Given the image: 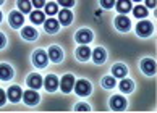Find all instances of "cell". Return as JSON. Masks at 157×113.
I'll return each mask as SVG.
<instances>
[{"instance_id": "obj_15", "label": "cell", "mask_w": 157, "mask_h": 113, "mask_svg": "<svg viewBox=\"0 0 157 113\" xmlns=\"http://www.w3.org/2000/svg\"><path fill=\"white\" fill-rule=\"evenodd\" d=\"M8 99L11 100V102H18V100L21 99V89L18 86H11L8 89Z\"/></svg>"}, {"instance_id": "obj_31", "label": "cell", "mask_w": 157, "mask_h": 113, "mask_svg": "<svg viewBox=\"0 0 157 113\" xmlns=\"http://www.w3.org/2000/svg\"><path fill=\"white\" fill-rule=\"evenodd\" d=\"M75 110H76V111H88L89 107L86 105V104H81V105H76V107H75Z\"/></svg>"}, {"instance_id": "obj_19", "label": "cell", "mask_w": 157, "mask_h": 113, "mask_svg": "<svg viewBox=\"0 0 157 113\" xmlns=\"http://www.w3.org/2000/svg\"><path fill=\"white\" fill-rule=\"evenodd\" d=\"M21 36H23V37H25L26 40H34V39L37 37V32H36V29L26 26V28L21 31Z\"/></svg>"}, {"instance_id": "obj_3", "label": "cell", "mask_w": 157, "mask_h": 113, "mask_svg": "<svg viewBox=\"0 0 157 113\" xmlns=\"http://www.w3.org/2000/svg\"><path fill=\"white\" fill-rule=\"evenodd\" d=\"M110 107H112V110H115V111H121V110H125V107H126V100L121 96H113L110 99Z\"/></svg>"}, {"instance_id": "obj_37", "label": "cell", "mask_w": 157, "mask_h": 113, "mask_svg": "<svg viewBox=\"0 0 157 113\" xmlns=\"http://www.w3.org/2000/svg\"><path fill=\"white\" fill-rule=\"evenodd\" d=\"M2 3H3V0H0V5H2Z\"/></svg>"}, {"instance_id": "obj_17", "label": "cell", "mask_w": 157, "mask_h": 113, "mask_svg": "<svg viewBox=\"0 0 157 113\" xmlns=\"http://www.w3.org/2000/svg\"><path fill=\"white\" fill-rule=\"evenodd\" d=\"M105 50L101 49V47H97V49L92 52V60H94L96 63H102V62H105Z\"/></svg>"}, {"instance_id": "obj_5", "label": "cell", "mask_w": 157, "mask_h": 113, "mask_svg": "<svg viewBox=\"0 0 157 113\" xmlns=\"http://www.w3.org/2000/svg\"><path fill=\"white\" fill-rule=\"evenodd\" d=\"M73 86H75V78H73V76H71V74H65V76H63L62 82H60L62 91L67 94V92H70V91L73 89Z\"/></svg>"}, {"instance_id": "obj_21", "label": "cell", "mask_w": 157, "mask_h": 113, "mask_svg": "<svg viewBox=\"0 0 157 113\" xmlns=\"http://www.w3.org/2000/svg\"><path fill=\"white\" fill-rule=\"evenodd\" d=\"M117 10L120 13H126V11L131 10V2L130 0H118L117 2Z\"/></svg>"}, {"instance_id": "obj_26", "label": "cell", "mask_w": 157, "mask_h": 113, "mask_svg": "<svg viewBox=\"0 0 157 113\" xmlns=\"http://www.w3.org/2000/svg\"><path fill=\"white\" fill-rule=\"evenodd\" d=\"M133 13H135L136 18H144V16L147 15V10H146V7H141V5H138V7L133 8Z\"/></svg>"}, {"instance_id": "obj_4", "label": "cell", "mask_w": 157, "mask_h": 113, "mask_svg": "<svg viewBox=\"0 0 157 113\" xmlns=\"http://www.w3.org/2000/svg\"><path fill=\"white\" fill-rule=\"evenodd\" d=\"M136 32L139 36H143V37H146L152 32V23L149 21H139V24L136 26Z\"/></svg>"}, {"instance_id": "obj_6", "label": "cell", "mask_w": 157, "mask_h": 113, "mask_svg": "<svg viewBox=\"0 0 157 113\" xmlns=\"http://www.w3.org/2000/svg\"><path fill=\"white\" fill-rule=\"evenodd\" d=\"M141 70H143L146 74L152 76V74L155 73V62L151 60V58H144V60L141 62Z\"/></svg>"}, {"instance_id": "obj_38", "label": "cell", "mask_w": 157, "mask_h": 113, "mask_svg": "<svg viewBox=\"0 0 157 113\" xmlns=\"http://www.w3.org/2000/svg\"><path fill=\"white\" fill-rule=\"evenodd\" d=\"M136 2H139V0H136Z\"/></svg>"}, {"instance_id": "obj_12", "label": "cell", "mask_w": 157, "mask_h": 113, "mask_svg": "<svg viewBox=\"0 0 157 113\" xmlns=\"http://www.w3.org/2000/svg\"><path fill=\"white\" fill-rule=\"evenodd\" d=\"M25 102L28 104V105H36L37 102H39V94L36 92V91H26L25 92Z\"/></svg>"}, {"instance_id": "obj_33", "label": "cell", "mask_w": 157, "mask_h": 113, "mask_svg": "<svg viewBox=\"0 0 157 113\" xmlns=\"http://www.w3.org/2000/svg\"><path fill=\"white\" fill-rule=\"evenodd\" d=\"M5 99H7L5 92H3V91H0V105H3V104H5Z\"/></svg>"}, {"instance_id": "obj_10", "label": "cell", "mask_w": 157, "mask_h": 113, "mask_svg": "<svg viewBox=\"0 0 157 113\" xmlns=\"http://www.w3.org/2000/svg\"><path fill=\"white\" fill-rule=\"evenodd\" d=\"M10 24L13 26V28H20L23 24V21H25V18H23L21 13H18V11H11V15H10Z\"/></svg>"}, {"instance_id": "obj_18", "label": "cell", "mask_w": 157, "mask_h": 113, "mask_svg": "<svg viewBox=\"0 0 157 113\" xmlns=\"http://www.w3.org/2000/svg\"><path fill=\"white\" fill-rule=\"evenodd\" d=\"M44 24H45V31H47V32H57V31H59V21L54 20V18L45 20Z\"/></svg>"}, {"instance_id": "obj_24", "label": "cell", "mask_w": 157, "mask_h": 113, "mask_svg": "<svg viewBox=\"0 0 157 113\" xmlns=\"http://www.w3.org/2000/svg\"><path fill=\"white\" fill-rule=\"evenodd\" d=\"M120 91L130 94V92L133 91V82H131L130 79H121V82H120Z\"/></svg>"}, {"instance_id": "obj_2", "label": "cell", "mask_w": 157, "mask_h": 113, "mask_svg": "<svg viewBox=\"0 0 157 113\" xmlns=\"http://www.w3.org/2000/svg\"><path fill=\"white\" fill-rule=\"evenodd\" d=\"M33 62H34V65H36L37 68L47 66V55H45V52L36 50V52H34V55H33Z\"/></svg>"}, {"instance_id": "obj_16", "label": "cell", "mask_w": 157, "mask_h": 113, "mask_svg": "<svg viewBox=\"0 0 157 113\" xmlns=\"http://www.w3.org/2000/svg\"><path fill=\"white\" fill-rule=\"evenodd\" d=\"M13 76V70L10 68V65H0V79L7 81Z\"/></svg>"}, {"instance_id": "obj_22", "label": "cell", "mask_w": 157, "mask_h": 113, "mask_svg": "<svg viewBox=\"0 0 157 113\" xmlns=\"http://www.w3.org/2000/svg\"><path fill=\"white\" fill-rule=\"evenodd\" d=\"M31 21L36 23V24H39V23H44L45 21V13H42L40 10H36L31 13Z\"/></svg>"}, {"instance_id": "obj_36", "label": "cell", "mask_w": 157, "mask_h": 113, "mask_svg": "<svg viewBox=\"0 0 157 113\" xmlns=\"http://www.w3.org/2000/svg\"><path fill=\"white\" fill-rule=\"evenodd\" d=\"M0 21H2V13H0Z\"/></svg>"}, {"instance_id": "obj_14", "label": "cell", "mask_w": 157, "mask_h": 113, "mask_svg": "<svg viewBox=\"0 0 157 113\" xmlns=\"http://www.w3.org/2000/svg\"><path fill=\"white\" fill-rule=\"evenodd\" d=\"M28 86H29L31 89H39L40 86H42V79H40V76L33 73L29 74V78H28Z\"/></svg>"}, {"instance_id": "obj_27", "label": "cell", "mask_w": 157, "mask_h": 113, "mask_svg": "<svg viewBox=\"0 0 157 113\" xmlns=\"http://www.w3.org/2000/svg\"><path fill=\"white\" fill-rule=\"evenodd\" d=\"M44 7H45V13H47V15L52 16V15L57 13V3H52L50 2V3H45Z\"/></svg>"}, {"instance_id": "obj_11", "label": "cell", "mask_w": 157, "mask_h": 113, "mask_svg": "<svg viewBox=\"0 0 157 113\" xmlns=\"http://www.w3.org/2000/svg\"><path fill=\"white\" fill-rule=\"evenodd\" d=\"M45 89H47L49 92H54L55 89H57V86H59V79H57V76H54V74H49L47 78H45Z\"/></svg>"}, {"instance_id": "obj_30", "label": "cell", "mask_w": 157, "mask_h": 113, "mask_svg": "<svg viewBox=\"0 0 157 113\" xmlns=\"http://www.w3.org/2000/svg\"><path fill=\"white\" fill-rule=\"evenodd\" d=\"M59 3L63 5L65 8H68V7H73L75 5V0H59Z\"/></svg>"}, {"instance_id": "obj_1", "label": "cell", "mask_w": 157, "mask_h": 113, "mask_svg": "<svg viewBox=\"0 0 157 113\" xmlns=\"http://www.w3.org/2000/svg\"><path fill=\"white\" fill-rule=\"evenodd\" d=\"M91 91H92V87H91V84L86 79H79L76 84H75V92L78 94V96H89L91 94Z\"/></svg>"}, {"instance_id": "obj_32", "label": "cell", "mask_w": 157, "mask_h": 113, "mask_svg": "<svg viewBox=\"0 0 157 113\" xmlns=\"http://www.w3.org/2000/svg\"><path fill=\"white\" fill-rule=\"evenodd\" d=\"M33 5L39 10L40 7H44V5H45V2H44V0H33Z\"/></svg>"}, {"instance_id": "obj_9", "label": "cell", "mask_w": 157, "mask_h": 113, "mask_svg": "<svg viewBox=\"0 0 157 113\" xmlns=\"http://www.w3.org/2000/svg\"><path fill=\"white\" fill-rule=\"evenodd\" d=\"M62 57H63V52L60 47H57V45H52L50 49H49V58L52 62H60L62 60Z\"/></svg>"}, {"instance_id": "obj_29", "label": "cell", "mask_w": 157, "mask_h": 113, "mask_svg": "<svg viewBox=\"0 0 157 113\" xmlns=\"http://www.w3.org/2000/svg\"><path fill=\"white\" fill-rule=\"evenodd\" d=\"M101 5L104 8H112L115 5V0H101Z\"/></svg>"}, {"instance_id": "obj_28", "label": "cell", "mask_w": 157, "mask_h": 113, "mask_svg": "<svg viewBox=\"0 0 157 113\" xmlns=\"http://www.w3.org/2000/svg\"><path fill=\"white\" fill-rule=\"evenodd\" d=\"M102 86L107 87V89L113 87V86H115V78H112V76H107V78H104V79H102Z\"/></svg>"}, {"instance_id": "obj_35", "label": "cell", "mask_w": 157, "mask_h": 113, "mask_svg": "<svg viewBox=\"0 0 157 113\" xmlns=\"http://www.w3.org/2000/svg\"><path fill=\"white\" fill-rule=\"evenodd\" d=\"M3 45H5V36L0 32V49H3Z\"/></svg>"}, {"instance_id": "obj_25", "label": "cell", "mask_w": 157, "mask_h": 113, "mask_svg": "<svg viewBox=\"0 0 157 113\" xmlns=\"http://www.w3.org/2000/svg\"><path fill=\"white\" fill-rule=\"evenodd\" d=\"M18 8L23 11V13H29L31 2H29V0H18Z\"/></svg>"}, {"instance_id": "obj_13", "label": "cell", "mask_w": 157, "mask_h": 113, "mask_svg": "<svg viewBox=\"0 0 157 113\" xmlns=\"http://www.w3.org/2000/svg\"><path fill=\"white\" fill-rule=\"evenodd\" d=\"M71 20H73V15H71V11L70 10H67V8H63L62 11H59V21L62 23V24H70L71 23Z\"/></svg>"}, {"instance_id": "obj_7", "label": "cell", "mask_w": 157, "mask_h": 113, "mask_svg": "<svg viewBox=\"0 0 157 113\" xmlns=\"http://www.w3.org/2000/svg\"><path fill=\"white\" fill-rule=\"evenodd\" d=\"M92 40V32L88 31V29H83V31H78L76 32V42L78 44H88Z\"/></svg>"}, {"instance_id": "obj_8", "label": "cell", "mask_w": 157, "mask_h": 113, "mask_svg": "<svg viewBox=\"0 0 157 113\" xmlns=\"http://www.w3.org/2000/svg\"><path fill=\"white\" fill-rule=\"evenodd\" d=\"M115 26H117V29L118 31H128L130 29V26H131V23H130V20H128L126 16H118L117 20H115Z\"/></svg>"}, {"instance_id": "obj_20", "label": "cell", "mask_w": 157, "mask_h": 113, "mask_svg": "<svg viewBox=\"0 0 157 113\" xmlns=\"http://www.w3.org/2000/svg\"><path fill=\"white\" fill-rule=\"evenodd\" d=\"M76 57H78V60H88V58L91 57V50L86 45H81L76 50Z\"/></svg>"}, {"instance_id": "obj_34", "label": "cell", "mask_w": 157, "mask_h": 113, "mask_svg": "<svg viewBox=\"0 0 157 113\" xmlns=\"http://www.w3.org/2000/svg\"><path fill=\"white\" fill-rule=\"evenodd\" d=\"M146 5L149 8H154L155 7V0H146Z\"/></svg>"}, {"instance_id": "obj_23", "label": "cell", "mask_w": 157, "mask_h": 113, "mask_svg": "<svg viewBox=\"0 0 157 113\" xmlns=\"http://www.w3.org/2000/svg\"><path fill=\"white\" fill-rule=\"evenodd\" d=\"M112 73H113L115 78H125V74H126L125 65H115V66L112 68Z\"/></svg>"}]
</instances>
